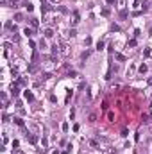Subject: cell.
<instances>
[{"instance_id": "5", "label": "cell", "mask_w": 152, "mask_h": 154, "mask_svg": "<svg viewBox=\"0 0 152 154\" xmlns=\"http://www.w3.org/2000/svg\"><path fill=\"white\" fill-rule=\"evenodd\" d=\"M25 136H27V142H29V143H32V145H34V143L38 142V136H36V134H31V133H27Z\"/></svg>"}, {"instance_id": "14", "label": "cell", "mask_w": 152, "mask_h": 154, "mask_svg": "<svg viewBox=\"0 0 152 154\" xmlns=\"http://www.w3.org/2000/svg\"><path fill=\"white\" fill-rule=\"evenodd\" d=\"M45 38H54V31L52 29H47V31H45Z\"/></svg>"}, {"instance_id": "26", "label": "cell", "mask_w": 152, "mask_h": 154, "mask_svg": "<svg viewBox=\"0 0 152 154\" xmlns=\"http://www.w3.org/2000/svg\"><path fill=\"white\" fill-rule=\"evenodd\" d=\"M36 70H38V66H36V65H31V66H29V72H31V73H34Z\"/></svg>"}, {"instance_id": "37", "label": "cell", "mask_w": 152, "mask_h": 154, "mask_svg": "<svg viewBox=\"0 0 152 154\" xmlns=\"http://www.w3.org/2000/svg\"><path fill=\"white\" fill-rule=\"evenodd\" d=\"M106 2H107V4H115L116 0H106Z\"/></svg>"}, {"instance_id": "2", "label": "cell", "mask_w": 152, "mask_h": 154, "mask_svg": "<svg viewBox=\"0 0 152 154\" xmlns=\"http://www.w3.org/2000/svg\"><path fill=\"white\" fill-rule=\"evenodd\" d=\"M2 2V5H5V7H18V2L16 0H0Z\"/></svg>"}, {"instance_id": "25", "label": "cell", "mask_w": 152, "mask_h": 154, "mask_svg": "<svg viewBox=\"0 0 152 154\" xmlns=\"http://www.w3.org/2000/svg\"><path fill=\"white\" fill-rule=\"evenodd\" d=\"M111 31H113V32H120V27H118V25H115V23H113V25H111Z\"/></svg>"}, {"instance_id": "9", "label": "cell", "mask_w": 152, "mask_h": 154, "mask_svg": "<svg viewBox=\"0 0 152 154\" xmlns=\"http://www.w3.org/2000/svg\"><path fill=\"white\" fill-rule=\"evenodd\" d=\"M25 99H27L29 102H32V100H34V95H32L31 91H29V90H25Z\"/></svg>"}, {"instance_id": "3", "label": "cell", "mask_w": 152, "mask_h": 154, "mask_svg": "<svg viewBox=\"0 0 152 154\" xmlns=\"http://www.w3.org/2000/svg\"><path fill=\"white\" fill-rule=\"evenodd\" d=\"M11 95H13L14 99L20 95V86H18V84H13V86H11Z\"/></svg>"}, {"instance_id": "21", "label": "cell", "mask_w": 152, "mask_h": 154, "mask_svg": "<svg viewBox=\"0 0 152 154\" xmlns=\"http://www.w3.org/2000/svg\"><path fill=\"white\" fill-rule=\"evenodd\" d=\"M150 115H152V113H143V115H141V120H143V122H148V117H150Z\"/></svg>"}, {"instance_id": "1", "label": "cell", "mask_w": 152, "mask_h": 154, "mask_svg": "<svg viewBox=\"0 0 152 154\" xmlns=\"http://www.w3.org/2000/svg\"><path fill=\"white\" fill-rule=\"evenodd\" d=\"M70 22H72L73 27H75V25L80 22V14H79V11H73V13H72V20H70Z\"/></svg>"}, {"instance_id": "13", "label": "cell", "mask_w": 152, "mask_h": 154, "mask_svg": "<svg viewBox=\"0 0 152 154\" xmlns=\"http://www.w3.org/2000/svg\"><path fill=\"white\" fill-rule=\"evenodd\" d=\"M13 120H14V124H16V126H20V127H23V120H22V118L14 117V118H13Z\"/></svg>"}, {"instance_id": "34", "label": "cell", "mask_w": 152, "mask_h": 154, "mask_svg": "<svg viewBox=\"0 0 152 154\" xmlns=\"http://www.w3.org/2000/svg\"><path fill=\"white\" fill-rule=\"evenodd\" d=\"M18 145H20V142H18V140H13V147H14V149H16V147H18Z\"/></svg>"}, {"instance_id": "17", "label": "cell", "mask_w": 152, "mask_h": 154, "mask_svg": "<svg viewBox=\"0 0 152 154\" xmlns=\"http://www.w3.org/2000/svg\"><path fill=\"white\" fill-rule=\"evenodd\" d=\"M14 20H16V22H22V20H23V14H22V13H16V14H14Z\"/></svg>"}, {"instance_id": "32", "label": "cell", "mask_w": 152, "mask_h": 154, "mask_svg": "<svg viewBox=\"0 0 152 154\" xmlns=\"http://www.w3.org/2000/svg\"><path fill=\"white\" fill-rule=\"evenodd\" d=\"M95 120H97V115L91 113V115H89V122H95Z\"/></svg>"}, {"instance_id": "20", "label": "cell", "mask_w": 152, "mask_h": 154, "mask_svg": "<svg viewBox=\"0 0 152 154\" xmlns=\"http://www.w3.org/2000/svg\"><path fill=\"white\" fill-rule=\"evenodd\" d=\"M50 77H52V73H50V72H45L43 75H41V79H43V81H47V79H50Z\"/></svg>"}, {"instance_id": "10", "label": "cell", "mask_w": 152, "mask_h": 154, "mask_svg": "<svg viewBox=\"0 0 152 154\" xmlns=\"http://www.w3.org/2000/svg\"><path fill=\"white\" fill-rule=\"evenodd\" d=\"M23 7L27 9V11H32V9H34V5H32L31 2H29V0H25V2H23Z\"/></svg>"}, {"instance_id": "15", "label": "cell", "mask_w": 152, "mask_h": 154, "mask_svg": "<svg viewBox=\"0 0 152 154\" xmlns=\"http://www.w3.org/2000/svg\"><path fill=\"white\" fill-rule=\"evenodd\" d=\"M31 25H32V29H38V25H40L38 18H32V20H31Z\"/></svg>"}, {"instance_id": "40", "label": "cell", "mask_w": 152, "mask_h": 154, "mask_svg": "<svg viewBox=\"0 0 152 154\" xmlns=\"http://www.w3.org/2000/svg\"><path fill=\"white\" fill-rule=\"evenodd\" d=\"M41 2H45V0H41Z\"/></svg>"}, {"instance_id": "7", "label": "cell", "mask_w": 152, "mask_h": 154, "mask_svg": "<svg viewBox=\"0 0 152 154\" xmlns=\"http://www.w3.org/2000/svg\"><path fill=\"white\" fill-rule=\"evenodd\" d=\"M23 34H25V36H27V38H32V36H34V29H25V31H23Z\"/></svg>"}, {"instance_id": "28", "label": "cell", "mask_w": 152, "mask_h": 154, "mask_svg": "<svg viewBox=\"0 0 152 154\" xmlns=\"http://www.w3.org/2000/svg\"><path fill=\"white\" fill-rule=\"evenodd\" d=\"M84 45H86V47H89V45H91V38H86V40H84Z\"/></svg>"}, {"instance_id": "41", "label": "cell", "mask_w": 152, "mask_h": 154, "mask_svg": "<svg viewBox=\"0 0 152 154\" xmlns=\"http://www.w3.org/2000/svg\"><path fill=\"white\" fill-rule=\"evenodd\" d=\"M54 2H56V0H54Z\"/></svg>"}, {"instance_id": "29", "label": "cell", "mask_w": 152, "mask_h": 154, "mask_svg": "<svg viewBox=\"0 0 152 154\" xmlns=\"http://www.w3.org/2000/svg\"><path fill=\"white\" fill-rule=\"evenodd\" d=\"M143 56H145V57H148V56H150V49H148V47L143 50Z\"/></svg>"}, {"instance_id": "11", "label": "cell", "mask_w": 152, "mask_h": 154, "mask_svg": "<svg viewBox=\"0 0 152 154\" xmlns=\"http://www.w3.org/2000/svg\"><path fill=\"white\" fill-rule=\"evenodd\" d=\"M127 16H129V11H127V9H120V18H122V20H125Z\"/></svg>"}, {"instance_id": "31", "label": "cell", "mask_w": 152, "mask_h": 154, "mask_svg": "<svg viewBox=\"0 0 152 154\" xmlns=\"http://www.w3.org/2000/svg\"><path fill=\"white\" fill-rule=\"evenodd\" d=\"M75 34H77V32H75V29H72V31L68 32V36H70V38H75Z\"/></svg>"}, {"instance_id": "30", "label": "cell", "mask_w": 152, "mask_h": 154, "mask_svg": "<svg viewBox=\"0 0 152 154\" xmlns=\"http://www.w3.org/2000/svg\"><path fill=\"white\" fill-rule=\"evenodd\" d=\"M141 36V31L140 29H136V31H134V38H140Z\"/></svg>"}, {"instance_id": "39", "label": "cell", "mask_w": 152, "mask_h": 154, "mask_svg": "<svg viewBox=\"0 0 152 154\" xmlns=\"http://www.w3.org/2000/svg\"><path fill=\"white\" fill-rule=\"evenodd\" d=\"M150 7H152V2H150Z\"/></svg>"}, {"instance_id": "6", "label": "cell", "mask_w": 152, "mask_h": 154, "mask_svg": "<svg viewBox=\"0 0 152 154\" xmlns=\"http://www.w3.org/2000/svg\"><path fill=\"white\" fill-rule=\"evenodd\" d=\"M89 56H91V50H89V49H88V50H84V52H82V54H80V59H82V61H86V59H88V57H89Z\"/></svg>"}, {"instance_id": "22", "label": "cell", "mask_w": 152, "mask_h": 154, "mask_svg": "<svg viewBox=\"0 0 152 154\" xmlns=\"http://www.w3.org/2000/svg\"><path fill=\"white\" fill-rule=\"evenodd\" d=\"M127 47H136V38H132V40H129Z\"/></svg>"}, {"instance_id": "35", "label": "cell", "mask_w": 152, "mask_h": 154, "mask_svg": "<svg viewBox=\"0 0 152 154\" xmlns=\"http://www.w3.org/2000/svg\"><path fill=\"white\" fill-rule=\"evenodd\" d=\"M127 134H129V131H127V129H122V136L125 138V136H127Z\"/></svg>"}, {"instance_id": "38", "label": "cell", "mask_w": 152, "mask_h": 154, "mask_svg": "<svg viewBox=\"0 0 152 154\" xmlns=\"http://www.w3.org/2000/svg\"><path fill=\"white\" fill-rule=\"evenodd\" d=\"M148 84H152V77H150V79H148Z\"/></svg>"}, {"instance_id": "12", "label": "cell", "mask_w": 152, "mask_h": 154, "mask_svg": "<svg viewBox=\"0 0 152 154\" xmlns=\"http://www.w3.org/2000/svg\"><path fill=\"white\" fill-rule=\"evenodd\" d=\"M5 29H7V31H14V32H16V25H13V22H7V23H5Z\"/></svg>"}, {"instance_id": "4", "label": "cell", "mask_w": 152, "mask_h": 154, "mask_svg": "<svg viewBox=\"0 0 152 154\" xmlns=\"http://www.w3.org/2000/svg\"><path fill=\"white\" fill-rule=\"evenodd\" d=\"M59 54H63V56H70V50H68V47H66L64 43L59 45Z\"/></svg>"}, {"instance_id": "19", "label": "cell", "mask_w": 152, "mask_h": 154, "mask_svg": "<svg viewBox=\"0 0 152 154\" xmlns=\"http://www.w3.org/2000/svg\"><path fill=\"white\" fill-rule=\"evenodd\" d=\"M109 13H111V11H109L107 7H104L102 11H100V14H102V16H109Z\"/></svg>"}, {"instance_id": "36", "label": "cell", "mask_w": 152, "mask_h": 154, "mask_svg": "<svg viewBox=\"0 0 152 154\" xmlns=\"http://www.w3.org/2000/svg\"><path fill=\"white\" fill-rule=\"evenodd\" d=\"M14 154H23L22 150H18V149H14Z\"/></svg>"}, {"instance_id": "27", "label": "cell", "mask_w": 152, "mask_h": 154, "mask_svg": "<svg viewBox=\"0 0 152 154\" xmlns=\"http://www.w3.org/2000/svg\"><path fill=\"white\" fill-rule=\"evenodd\" d=\"M104 49V41H98V43H97V50H102Z\"/></svg>"}, {"instance_id": "23", "label": "cell", "mask_w": 152, "mask_h": 154, "mask_svg": "<svg viewBox=\"0 0 152 154\" xmlns=\"http://www.w3.org/2000/svg\"><path fill=\"white\" fill-rule=\"evenodd\" d=\"M89 145L97 149V147H98V140H89Z\"/></svg>"}, {"instance_id": "18", "label": "cell", "mask_w": 152, "mask_h": 154, "mask_svg": "<svg viewBox=\"0 0 152 154\" xmlns=\"http://www.w3.org/2000/svg\"><path fill=\"white\" fill-rule=\"evenodd\" d=\"M138 70H140V73H145V72L148 70V66H147V65H140V68H138Z\"/></svg>"}, {"instance_id": "24", "label": "cell", "mask_w": 152, "mask_h": 154, "mask_svg": "<svg viewBox=\"0 0 152 154\" xmlns=\"http://www.w3.org/2000/svg\"><path fill=\"white\" fill-rule=\"evenodd\" d=\"M115 57H116L118 61H125V56H124V54H115Z\"/></svg>"}, {"instance_id": "8", "label": "cell", "mask_w": 152, "mask_h": 154, "mask_svg": "<svg viewBox=\"0 0 152 154\" xmlns=\"http://www.w3.org/2000/svg\"><path fill=\"white\" fill-rule=\"evenodd\" d=\"M16 84L18 86H27V81H25L23 77H18V79H16Z\"/></svg>"}, {"instance_id": "33", "label": "cell", "mask_w": 152, "mask_h": 154, "mask_svg": "<svg viewBox=\"0 0 152 154\" xmlns=\"http://www.w3.org/2000/svg\"><path fill=\"white\" fill-rule=\"evenodd\" d=\"M116 2H118V7H124L125 5V0H116Z\"/></svg>"}, {"instance_id": "16", "label": "cell", "mask_w": 152, "mask_h": 154, "mask_svg": "<svg viewBox=\"0 0 152 154\" xmlns=\"http://www.w3.org/2000/svg\"><path fill=\"white\" fill-rule=\"evenodd\" d=\"M11 40H13V43H18V41H20V36H18V34H16V32H13Z\"/></svg>"}]
</instances>
